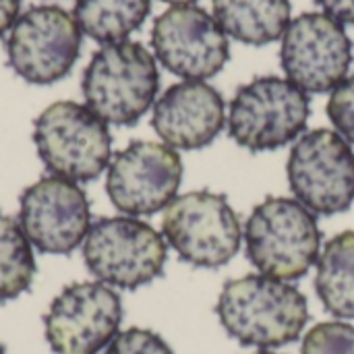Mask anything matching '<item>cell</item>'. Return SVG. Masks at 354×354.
Instances as JSON below:
<instances>
[{
	"label": "cell",
	"mask_w": 354,
	"mask_h": 354,
	"mask_svg": "<svg viewBox=\"0 0 354 354\" xmlns=\"http://www.w3.org/2000/svg\"><path fill=\"white\" fill-rule=\"evenodd\" d=\"M216 313L230 338L257 348L297 342L309 322L307 299L297 286L255 274L228 280Z\"/></svg>",
	"instance_id": "6da1fadb"
},
{
	"label": "cell",
	"mask_w": 354,
	"mask_h": 354,
	"mask_svg": "<svg viewBox=\"0 0 354 354\" xmlns=\"http://www.w3.org/2000/svg\"><path fill=\"white\" fill-rule=\"evenodd\" d=\"M160 73L151 52L139 41L100 48L83 71L81 91L89 110L104 122L131 127L151 108Z\"/></svg>",
	"instance_id": "7a4b0ae2"
},
{
	"label": "cell",
	"mask_w": 354,
	"mask_h": 354,
	"mask_svg": "<svg viewBox=\"0 0 354 354\" xmlns=\"http://www.w3.org/2000/svg\"><path fill=\"white\" fill-rule=\"evenodd\" d=\"M245 245L261 276L295 282L319 259L322 232L315 214L301 201L268 197L247 220Z\"/></svg>",
	"instance_id": "3957f363"
},
{
	"label": "cell",
	"mask_w": 354,
	"mask_h": 354,
	"mask_svg": "<svg viewBox=\"0 0 354 354\" xmlns=\"http://www.w3.org/2000/svg\"><path fill=\"white\" fill-rule=\"evenodd\" d=\"M33 143L46 168L73 183H91L112 160V135L93 110L54 102L33 122Z\"/></svg>",
	"instance_id": "277c9868"
},
{
	"label": "cell",
	"mask_w": 354,
	"mask_h": 354,
	"mask_svg": "<svg viewBox=\"0 0 354 354\" xmlns=\"http://www.w3.org/2000/svg\"><path fill=\"white\" fill-rule=\"evenodd\" d=\"M168 247L164 236L133 216L97 218L83 241L87 270L106 286L137 290L164 274Z\"/></svg>",
	"instance_id": "5b68a950"
},
{
	"label": "cell",
	"mask_w": 354,
	"mask_h": 354,
	"mask_svg": "<svg viewBox=\"0 0 354 354\" xmlns=\"http://www.w3.org/2000/svg\"><path fill=\"white\" fill-rule=\"evenodd\" d=\"M309 114V95L292 81L257 77L230 102L228 135L245 149L272 151L301 137Z\"/></svg>",
	"instance_id": "8992f818"
},
{
	"label": "cell",
	"mask_w": 354,
	"mask_h": 354,
	"mask_svg": "<svg viewBox=\"0 0 354 354\" xmlns=\"http://www.w3.org/2000/svg\"><path fill=\"white\" fill-rule=\"evenodd\" d=\"M162 232L185 263L207 270L230 263L243 241L236 212L224 195L212 191L176 197L164 212Z\"/></svg>",
	"instance_id": "52a82bcc"
},
{
	"label": "cell",
	"mask_w": 354,
	"mask_h": 354,
	"mask_svg": "<svg viewBox=\"0 0 354 354\" xmlns=\"http://www.w3.org/2000/svg\"><path fill=\"white\" fill-rule=\"evenodd\" d=\"M81 41V27L68 10L58 4H37L15 21L4 48L8 66L21 79L52 85L71 73Z\"/></svg>",
	"instance_id": "ba28073f"
},
{
	"label": "cell",
	"mask_w": 354,
	"mask_h": 354,
	"mask_svg": "<svg viewBox=\"0 0 354 354\" xmlns=\"http://www.w3.org/2000/svg\"><path fill=\"white\" fill-rule=\"evenodd\" d=\"M286 174L297 201L313 214L336 216L354 203V151L336 131L301 135L290 149Z\"/></svg>",
	"instance_id": "9c48e42d"
},
{
	"label": "cell",
	"mask_w": 354,
	"mask_h": 354,
	"mask_svg": "<svg viewBox=\"0 0 354 354\" xmlns=\"http://www.w3.org/2000/svg\"><path fill=\"white\" fill-rule=\"evenodd\" d=\"M122 301L102 282L62 288L44 315V334L54 354H97L118 336Z\"/></svg>",
	"instance_id": "30bf717a"
},
{
	"label": "cell",
	"mask_w": 354,
	"mask_h": 354,
	"mask_svg": "<svg viewBox=\"0 0 354 354\" xmlns=\"http://www.w3.org/2000/svg\"><path fill=\"white\" fill-rule=\"evenodd\" d=\"M183 183V160L170 145L133 141L108 164L106 193L127 216H153L168 207Z\"/></svg>",
	"instance_id": "8fae6325"
},
{
	"label": "cell",
	"mask_w": 354,
	"mask_h": 354,
	"mask_svg": "<svg viewBox=\"0 0 354 354\" xmlns=\"http://www.w3.org/2000/svg\"><path fill=\"white\" fill-rule=\"evenodd\" d=\"M282 68L305 93L334 91L353 62V41L344 25L326 12H305L282 35Z\"/></svg>",
	"instance_id": "7c38bea8"
},
{
	"label": "cell",
	"mask_w": 354,
	"mask_h": 354,
	"mask_svg": "<svg viewBox=\"0 0 354 354\" xmlns=\"http://www.w3.org/2000/svg\"><path fill=\"white\" fill-rule=\"evenodd\" d=\"M158 60L187 81L216 77L230 58V44L220 23L201 6H172L151 29Z\"/></svg>",
	"instance_id": "4fadbf2b"
},
{
	"label": "cell",
	"mask_w": 354,
	"mask_h": 354,
	"mask_svg": "<svg viewBox=\"0 0 354 354\" xmlns=\"http://www.w3.org/2000/svg\"><path fill=\"white\" fill-rule=\"evenodd\" d=\"M19 224L37 251L68 255L91 226L87 195L68 178L41 176L19 197Z\"/></svg>",
	"instance_id": "5bb4252c"
},
{
	"label": "cell",
	"mask_w": 354,
	"mask_h": 354,
	"mask_svg": "<svg viewBox=\"0 0 354 354\" xmlns=\"http://www.w3.org/2000/svg\"><path fill=\"white\" fill-rule=\"evenodd\" d=\"M226 124V104L216 87L205 81L170 85L153 106L151 127L174 149H201Z\"/></svg>",
	"instance_id": "9a60e30c"
},
{
	"label": "cell",
	"mask_w": 354,
	"mask_h": 354,
	"mask_svg": "<svg viewBox=\"0 0 354 354\" xmlns=\"http://www.w3.org/2000/svg\"><path fill=\"white\" fill-rule=\"evenodd\" d=\"M214 19L224 33L249 44L266 46L284 35L290 25V0H212Z\"/></svg>",
	"instance_id": "2e32d148"
},
{
	"label": "cell",
	"mask_w": 354,
	"mask_h": 354,
	"mask_svg": "<svg viewBox=\"0 0 354 354\" xmlns=\"http://www.w3.org/2000/svg\"><path fill=\"white\" fill-rule=\"evenodd\" d=\"M315 290L328 313L354 319V230L330 239L317 259Z\"/></svg>",
	"instance_id": "e0dca14e"
},
{
	"label": "cell",
	"mask_w": 354,
	"mask_h": 354,
	"mask_svg": "<svg viewBox=\"0 0 354 354\" xmlns=\"http://www.w3.org/2000/svg\"><path fill=\"white\" fill-rule=\"evenodd\" d=\"M151 10V0H75L73 17L83 33L100 44L124 41Z\"/></svg>",
	"instance_id": "ac0fdd59"
},
{
	"label": "cell",
	"mask_w": 354,
	"mask_h": 354,
	"mask_svg": "<svg viewBox=\"0 0 354 354\" xmlns=\"http://www.w3.org/2000/svg\"><path fill=\"white\" fill-rule=\"evenodd\" d=\"M35 278L33 245L19 220L0 214V303L25 295Z\"/></svg>",
	"instance_id": "d6986e66"
},
{
	"label": "cell",
	"mask_w": 354,
	"mask_h": 354,
	"mask_svg": "<svg viewBox=\"0 0 354 354\" xmlns=\"http://www.w3.org/2000/svg\"><path fill=\"white\" fill-rule=\"evenodd\" d=\"M301 354H354V326L324 322L305 334Z\"/></svg>",
	"instance_id": "ffe728a7"
},
{
	"label": "cell",
	"mask_w": 354,
	"mask_h": 354,
	"mask_svg": "<svg viewBox=\"0 0 354 354\" xmlns=\"http://www.w3.org/2000/svg\"><path fill=\"white\" fill-rule=\"evenodd\" d=\"M106 354H174L168 342L143 328H129L124 332H118V336L108 344Z\"/></svg>",
	"instance_id": "44dd1931"
},
{
	"label": "cell",
	"mask_w": 354,
	"mask_h": 354,
	"mask_svg": "<svg viewBox=\"0 0 354 354\" xmlns=\"http://www.w3.org/2000/svg\"><path fill=\"white\" fill-rule=\"evenodd\" d=\"M328 116L348 143H354V75L344 79L328 100Z\"/></svg>",
	"instance_id": "7402d4cb"
},
{
	"label": "cell",
	"mask_w": 354,
	"mask_h": 354,
	"mask_svg": "<svg viewBox=\"0 0 354 354\" xmlns=\"http://www.w3.org/2000/svg\"><path fill=\"white\" fill-rule=\"evenodd\" d=\"M324 12L338 23H348L354 25V0H315Z\"/></svg>",
	"instance_id": "603a6c76"
},
{
	"label": "cell",
	"mask_w": 354,
	"mask_h": 354,
	"mask_svg": "<svg viewBox=\"0 0 354 354\" xmlns=\"http://www.w3.org/2000/svg\"><path fill=\"white\" fill-rule=\"evenodd\" d=\"M21 0H0V35L10 31L15 21L19 19Z\"/></svg>",
	"instance_id": "cb8c5ba5"
},
{
	"label": "cell",
	"mask_w": 354,
	"mask_h": 354,
	"mask_svg": "<svg viewBox=\"0 0 354 354\" xmlns=\"http://www.w3.org/2000/svg\"><path fill=\"white\" fill-rule=\"evenodd\" d=\"M162 2H168V4H174V6H187V4H195L197 0H162Z\"/></svg>",
	"instance_id": "d4e9b609"
},
{
	"label": "cell",
	"mask_w": 354,
	"mask_h": 354,
	"mask_svg": "<svg viewBox=\"0 0 354 354\" xmlns=\"http://www.w3.org/2000/svg\"><path fill=\"white\" fill-rule=\"evenodd\" d=\"M253 354H276V353H270V351H259V353H253Z\"/></svg>",
	"instance_id": "484cf974"
},
{
	"label": "cell",
	"mask_w": 354,
	"mask_h": 354,
	"mask_svg": "<svg viewBox=\"0 0 354 354\" xmlns=\"http://www.w3.org/2000/svg\"><path fill=\"white\" fill-rule=\"evenodd\" d=\"M0 354H6V351H4V346L0 344Z\"/></svg>",
	"instance_id": "4316f807"
}]
</instances>
